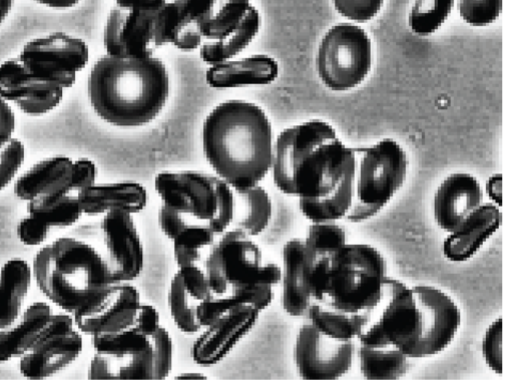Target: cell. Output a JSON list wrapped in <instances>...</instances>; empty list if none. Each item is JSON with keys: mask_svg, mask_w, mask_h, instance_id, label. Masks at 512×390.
<instances>
[{"mask_svg": "<svg viewBox=\"0 0 512 390\" xmlns=\"http://www.w3.org/2000/svg\"><path fill=\"white\" fill-rule=\"evenodd\" d=\"M32 269L34 282L44 296L72 315L113 283L105 256L74 237H60L42 247Z\"/></svg>", "mask_w": 512, "mask_h": 390, "instance_id": "obj_5", "label": "cell"}, {"mask_svg": "<svg viewBox=\"0 0 512 390\" xmlns=\"http://www.w3.org/2000/svg\"><path fill=\"white\" fill-rule=\"evenodd\" d=\"M234 216L229 229L241 231L253 238L262 234L273 217V202L268 191L261 184L234 188Z\"/></svg>", "mask_w": 512, "mask_h": 390, "instance_id": "obj_28", "label": "cell"}, {"mask_svg": "<svg viewBox=\"0 0 512 390\" xmlns=\"http://www.w3.org/2000/svg\"><path fill=\"white\" fill-rule=\"evenodd\" d=\"M219 177L201 171H164L155 178L162 204L210 227L218 208Z\"/></svg>", "mask_w": 512, "mask_h": 390, "instance_id": "obj_12", "label": "cell"}, {"mask_svg": "<svg viewBox=\"0 0 512 390\" xmlns=\"http://www.w3.org/2000/svg\"><path fill=\"white\" fill-rule=\"evenodd\" d=\"M274 135L265 111L254 103L218 105L203 125L204 155L217 175L236 189L261 184L271 172Z\"/></svg>", "mask_w": 512, "mask_h": 390, "instance_id": "obj_2", "label": "cell"}, {"mask_svg": "<svg viewBox=\"0 0 512 390\" xmlns=\"http://www.w3.org/2000/svg\"><path fill=\"white\" fill-rule=\"evenodd\" d=\"M485 191L490 202L496 206H502V175L495 174L486 182Z\"/></svg>", "mask_w": 512, "mask_h": 390, "instance_id": "obj_54", "label": "cell"}, {"mask_svg": "<svg viewBox=\"0 0 512 390\" xmlns=\"http://www.w3.org/2000/svg\"><path fill=\"white\" fill-rule=\"evenodd\" d=\"M305 275L313 303L350 314L372 308L388 276L377 248L349 242L313 260L305 257Z\"/></svg>", "mask_w": 512, "mask_h": 390, "instance_id": "obj_4", "label": "cell"}, {"mask_svg": "<svg viewBox=\"0 0 512 390\" xmlns=\"http://www.w3.org/2000/svg\"><path fill=\"white\" fill-rule=\"evenodd\" d=\"M35 2L52 9H70L77 6L81 0H35Z\"/></svg>", "mask_w": 512, "mask_h": 390, "instance_id": "obj_55", "label": "cell"}, {"mask_svg": "<svg viewBox=\"0 0 512 390\" xmlns=\"http://www.w3.org/2000/svg\"><path fill=\"white\" fill-rule=\"evenodd\" d=\"M199 303L188 293L176 272L169 286L168 307L174 324L181 332L193 335L202 330L197 315Z\"/></svg>", "mask_w": 512, "mask_h": 390, "instance_id": "obj_37", "label": "cell"}, {"mask_svg": "<svg viewBox=\"0 0 512 390\" xmlns=\"http://www.w3.org/2000/svg\"><path fill=\"white\" fill-rule=\"evenodd\" d=\"M51 228L40 219L28 214L17 225V236L22 244L29 247L42 246L49 238Z\"/></svg>", "mask_w": 512, "mask_h": 390, "instance_id": "obj_48", "label": "cell"}, {"mask_svg": "<svg viewBox=\"0 0 512 390\" xmlns=\"http://www.w3.org/2000/svg\"><path fill=\"white\" fill-rule=\"evenodd\" d=\"M243 304L235 300L215 299L212 297L200 301L197 315L202 329L228 318Z\"/></svg>", "mask_w": 512, "mask_h": 390, "instance_id": "obj_45", "label": "cell"}, {"mask_svg": "<svg viewBox=\"0 0 512 390\" xmlns=\"http://www.w3.org/2000/svg\"><path fill=\"white\" fill-rule=\"evenodd\" d=\"M275 187L298 199H324L353 181L354 152L321 120L284 130L274 143Z\"/></svg>", "mask_w": 512, "mask_h": 390, "instance_id": "obj_1", "label": "cell"}, {"mask_svg": "<svg viewBox=\"0 0 512 390\" xmlns=\"http://www.w3.org/2000/svg\"><path fill=\"white\" fill-rule=\"evenodd\" d=\"M177 380H204L208 379L207 375L199 371H186L175 377Z\"/></svg>", "mask_w": 512, "mask_h": 390, "instance_id": "obj_57", "label": "cell"}, {"mask_svg": "<svg viewBox=\"0 0 512 390\" xmlns=\"http://www.w3.org/2000/svg\"><path fill=\"white\" fill-rule=\"evenodd\" d=\"M261 311L243 304L228 318L203 328L194 341L191 356L201 367H211L223 361L256 326Z\"/></svg>", "mask_w": 512, "mask_h": 390, "instance_id": "obj_18", "label": "cell"}, {"mask_svg": "<svg viewBox=\"0 0 512 390\" xmlns=\"http://www.w3.org/2000/svg\"><path fill=\"white\" fill-rule=\"evenodd\" d=\"M281 271V301L284 311L292 317L306 319L313 301L306 284L303 238H293L285 243Z\"/></svg>", "mask_w": 512, "mask_h": 390, "instance_id": "obj_26", "label": "cell"}, {"mask_svg": "<svg viewBox=\"0 0 512 390\" xmlns=\"http://www.w3.org/2000/svg\"><path fill=\"white\" fill-rule=\"evenodd\" d=\"M73 166L74 161L65 156L41 161L17 180L15 195L28 203L42 197L73 194Z\"/></svg>", "mask_w": 512, "mask_h": 390, "instance_id": "obj_25", "label": "cell"}, {"mask_svg": "<svg viewBox=\"0 0 512 390\" xmlns=\"http://www.w3.org/2000/svg\"><path fill=\"white\" fill-rule=\"evenodd\" d=\"M302 215L311 223L344 221L353 204V181L324 199H298Z\"/></svg>", "mask_w": 512, "mask_h": 390, "instance_id": "obj_34", "label": "cell"}, {"mask_svg": "<svg viewBox=\"0 0 512 390\" xmlns=\"http://www.w3.org/2000/svg\"><path fill=\"white\" fill-rule=\"evenodd\" d=\"M278 75L279 66L275 59L257 54L210 66L205 77L212 89L229 90L267 86L274 83Z\"/></svg>", "mask_w": 512, "mask_h": 390, "instance_id": "obj_22", "label": "cell"}, {"mask_svg": "<svg viewBox=\"0 0 512 390\" xmlns=\"http://www.w3.org/2000/svg\"><path fill=\"white\" fill-rule=\"evenodd\" d=\"M482 357L496 374H502V318H496L486 329L481 342Z\"/></svg>", "mask_w": 512, "mask_h": 390, "instance_id": "obj_44", "label": "cell"}, {"mask_svg": "<svg viewBox=\"0 0 512 390\" xmlns=\"http://www.w3.org/2000/svg\"><path fill=\"white\" fill-rule=\"evenodd\" d=\"M360 372L369 380H397L405 376L410 358L394 346L356 347Z\"/></svg>", "mask_w": 512, "mask_h": 390, "instance_id": "obj_30", "label": "cell"}, {"mask_svg": "<svg viewBox=\"0 0 512 390\" xmlns=\"http://www.w3.org/2000/svg\"><path fill=\"white\" fill-rule=\"evenodd\" d=\"M106 261L113 282H133L145 267L144 243L134 215L111 211L101 222Z\"/></svg>", "mask_w": 512, "mask_h": 390, "instance_id": "obj_15", "label": "cell"}, {"mask_svg": "<svg viewBox=\"0 0 512 390\" xmlns=\"http://www.w3.org/2000/svg\"><path fill=\"white\" fill-rule=\"evenodd\" d=\"M411 287L421 312V334L409 358L438 355L457 335L462 322L461 310L453 298L439 288L430 285Z\"/></svg>", "mask_w": 512, "mask_h": 390, "instance_id": "obj_14", "label": "cell"}, {"mask_svg": "<svg viewBox=\"0 0 512 390\" xmlns=\"http://www.w3.org/2000/svg\"><path fill=\"white\" fill-rule=\"evenodd\" d=\"M89 379L152 380L153 348L124 355L95 352L88 368Z\"/></svg>", "mask_w": 512, "mask_h": 390, "instance_id": "obj_29", "label": "cell"}, {"mask_svg": "<svg viewBox=\"0 0 512 390\" xmlns=\"http://www.w3.org/2000/svg\"><path fill=\"white\" fill-rule=\"evenodd\" d=\"M51 305L37 301L28 306L11 326L0 329V363L20 359L41 338L54 315Z\"/></svg>", "mask_w": 512, "mask_h": 390, "instance_id": "obj_24", "label": "cell"}, {"mask_svg": "<svg viewBox=\"0 0 512 390\" xmlns=\"http://www.w3.org/2000/svg\"><path fill=\"white\" fill-rule=\"evenodd\" d=\"M336 12L357 24L373 20L382 10L384 0H332Z\"/></svg>", "mask_w": 512, "mask_h": 390, "instance_id": "obj_42", "label": "cell"}, {"mask_svg": "<svg viewBox=\"0 0 512 390\" xmlns=\"http://www.w3.org/2000/svg\"><path fill=\"white\" fill-rule=\"evenodd\" d=\"M88 91L96 114L108 124L143 127L154 122L166 107L170 74L165 63L155 56L106 55L92 69Z\"/></svg>", "mask_w": 512, "mask_h": 390, "instance_id": "obj_3", "label": "cell"}, {"mask_svg": "<svg viewBox=\"0 0 512 390\" xmlns=\"http://www.w3.org/2000/svg\"><path fill=\"white\" fill-rule=\"evenodd\" d=\"M14 0H0V25L4 23L12 11Z\"/></svg>", "mask_w": 512, "mask_h": 390, "instance_id": "obj_56", "label": "cell"}, {"mask_svg": "<svg viewBox=\"0 0 512 390\" xmlns=\"http://www.w3.org/2000/svg\"><path fill=\"white\" fill-rule=\"evenodd\" d=\"M27 211L51 229L69 228L84 215L76 194L35 199L28 202Z\"/></svg>", "mask_w": 512, "mask_h": 390, "instance_id": "obj_32", "label": "cell"}, {"mask_svg": "<svg viewBox=\"0 0 512 390\" xmlns=\"http://www.w3.org/2000/svg\"><path fill=\"white\" fill-rule=\"evenodd\" d=\"M261 29V16L254 8L239 29L227 38L203 44L200 48L202 61L213 66L236 59L255 40Z\"/></svg>", "mask_w": 512, "mask_h": 390, "instance_id": "obj_31", "label": "cell"}, {"mask_svg": "<svg viewBox=\"0 0 512 390\" xmlns=\"http://www.w3.org/2000/svg\"><path fill=\"white\" fill-rule=\"evenodd\" d=\"M264 263L263 251L253 237L233 229L217 235L203 264L210 297L243 303Z\"/></svg>", "mask_w": 512, "mask_h": 390, "instance_id": "obj_8", "label": "cell"}, {"mask_svg": "<svg viewBox=\"0 0 512 390\" xmlns=\"http://www.w3.org/2000/svg\"><path fill=\"white\" fill-rule=\"evenodd\" d=\"M303 239L307 260H313L348 242L346 231L338 222L311 223Z\"/></svg>", "mask_w": 512, "mask_h": 390, "instance_id": "obj_39", "label": "cell"}, {"mask_svg": "<svg viewBox=\"0 0 512 390\" xmlns=\"http://www.w3.org/2000/svg\"><path fill=\"white\" fill-rule=\"evenodd\" d=\"M484 202L481 184L467 173L449 175L433 198V217L442 231L452 233Z\"/></svg>", "mask_w": 512, "mask_h": 390, "instance_id": "obj_20", "label": "cell"}, {"mask_svg": "<svg viewBox=\"0 0 512 390\" xmlns=\"http://www.w3.org/2000/svg\"><path fill=\"white\" fill-rule=\"evenodd\" d=\"M218 196L217 213L211 223V229L217 235L230 228L235 206L234 188L221 178L218 183Z\"/></svg>", "mask_w": 512, "mask_h": 390, "instance_id": "obj_46", "label": "cell"}, {"mask_svg": "<svg viewBox=\"0 0 512 390\" xmlns=\"http://www.w3.org/2000/svg\"><path fill=\"white\" fill-rule=\"evenodd\" d=\"M84 215L104 216L119 210L136 215L148 205L149 194L140 183L124 181L95 184L78 193Z\"/></svg>", "mask_w": 512, "mask_h": 390, "instance_id": "obj_23", "label": "cell"}, {"mask_svg": "<svg viewBox=\"0 0 512 390\" xmlns=\"http://www.w3.org/2000/svg\"><path fill=\"white\" fill-rule=\"evenodd\" d=\"M455 0H415L408 17L410 30L417 36L434 34L449 18Z\"/></svg>", "mask_w": 512, "mask_h": 390, "instance_id": "obj_38", "label": "cell"}, {"mask_svg": "<svg viewBox=\"0 0 512 390\" xmlns=\"http://www.w3.org/2000/svg\"><path fill=\"white\" fill-rule=\"evenodd\" d=\"M83 335L72 314L54 313L38 342L19 359L21 374L29 380H45L62 372L83 353Z\"/></svg>", "mask_w": 512, "mask_h": 390, "instance_id": "obj_11", "label": "cell"}, {"mask_svg": "<svg viewBox=\"0 0 512 390\" xmlns=\"http://www.w3.org/2000/svg\"><path fill=\"white\" fill-rule=\"evenodd\" d=\"M306 320L327 336L340 341H356L364 322V313H344L314 302Z\"/></svg>", "mask_w": 512, "mask_h": 390, "instance_id": "obj_33", "label": "cell"}, {"mask_svg": "<svg viewBox=\"0 0 512 390\" xmlns=\"http://www.w3.org/2000/svg\"><path fill=\"white\" fill-rule=\"evenodd\" d=\"M178 274L188 293L198 301L210 297V288L203 265L188 264L178 268Z\"/></svg>", "mask_w": 512, "mask_h": 390, "instance_id": "obj_47", "label": "cell"}, {"mask_svg": "<svg viewBox=\"0 0 512 390\" xmlns=\"http://www.w3.org/2000/svg\"><path fill=\"white\" fill-rule=\"evenodd\" d=\"M91 338L95 352L109 355L138 353L152 346V336L135 320L117 332L99 334Z\"/></svg>", "mask_w": 512, "mask_h": 390, "instance_id": "obj_36", "label": "cell"}, {"mask_svg": "<svg viewBox=\"0 0 512 390\" xmlns=\"http://www.w3.org/2000/svg\"><path fill=\"white\" fill-rule=\"evenodd\" d=\"M158 224L162 233L171 241L186 228L200 226L190 217L170 209L163 204L158 212Z\"/></svg>", "mask_w": 512, "mask_h": 390, "instance_id": "obj_49", "label": "cell"}, {"mask_svg": "<svg viewBox=\"0 0 512 390\" xmlns=\"http://www.w3.org/2000/svg\"><path fill=\"white\" fill-rule=\"evenodd\" d=\"M501 224V208L491 202H483L457 230L448 233L442 244L444 257L453 263L470 260Z\"/></svg>", "mask_w": 512, "mask_h": 390, "instance_id": "obj_21", "label": "cell"}, {"mask_svg": "<svg viewBox=\"0 0 512 390\" xmlns=\"http://www.w3.org/2000/svg\"><path fill=\"white\" fill-rule=\"evenodd\" d=\"M372 66V45L360 27L343 23L332 27L321 41L317 71L334 92H347L364 82Z\"/></svg>", "mask_w": 512, "mask_h": 390, "instance_id": "obj_9", "label": "cell"}, {"mask_svg": "<svg viewBox=\"0 0 512 390\" xmlns=\"http://www.w3.org/2000/svg\"><path fill=\"white\" fill-rule=\"evenodd\" d=\"M33 282L32 264L25 259H10L0 268V329L22 315Z\"/></svg>", "mask_w": 512, "mask_h": 390, "instance_id": "obj_27", "label": "cell"}, {"mask_svg": "<svg viewBox=\"0 0 512 390\" xmlns=\"http://www.w3.org/2000/svg\"><path fill=\"white\" fill-rule=\"evenodd\" d=\"M158 11L127 10L115 6L104 32L107 55L124 58L154 56L160 49L156 28Z\"/></svg>", "mask_w": 512, "mask_h": 390, "instance_id": "obj_17", "label": "cell"}, {"mask_svg": "<svg viewBox=\"0 0 512 390\" xmlns=\"http://www.w3.org/2000/svg\"><path fill=\"white\" fill-rule=\"evenodd\" d=\"M355 356V341H340L327 336L308 320L299 328L293 358L302 379H339L350 371Z\"/></svg>", "mask_w": 512, "mask_h": 390, "instance_id": "obj_13", "label": "cell"}, {"mask_svg": "<svg viewBox=\"0 0 512 390\" xmlns=\"http://www.w3.org/2000/svg\"><path fill=\"white\" fill-rule=\"evenodd\" d=\"M503 0H458V12L469 26L482 28L496 22L502 13Z\"/></svg>", "mask_w": 512, "mask_h": 390, "instance_id": "obj_40", "label": "cell"}, {"mask_svg": "<svg viewBox=\"0 0 512 390\" xmlns=\"http://www.w3.org/2000/svg\"><path fill=\"white\" fill-rule=\"evenodd\" d=\"M142 303L141 293L133 282H113L73 317L84 335L113 333L133 323Z\"/></svg>", "mask_w": 512, "mask_h": 390, "instance_id": "obj_16", "label": "cell"}, {"mask_svg": "<svg viewBox=\"0 0 512 390\" xmlns=\"http://www.w3.org/2000/svg\"><path fill=\"white\" fill-rule=\"evenodd\" d=\"M18 59L39 81L69 89L88 65L90 51L83 40L55 33L28 43Z\"/></svg>", "mask_w": 512, "mask_h": 390, "instance_id": "obj_10", "label": "cell"}, {"mask_svg": "<svg viewBox=\"0 0 512 390\" xmlns=\"http://www.w3.org/2000/svg\"><path fill=\"white\" fill-rule=\"evenodd\" d=\"M154 379L168 378L174 366V341L169 330L162 326L152 336Z\"/></svg>", "mask_w": 512, "mask_h": 390, "instance_id": "obj_41", "label": "cell"}, {"mask_svg": "<svg viewBox=\"0 0 512 390\" xmlns=\"http://www.w3.org/2000/svg\"><path fill=\"white\" fill-rule=\"evenodd\" d=\"M353 204L345 220L361 223L379 214L405 183L408 159L392 139L353 148Z\"/></svg>", "mask_w": 512, "mask_h": 390, "instance_id": "obj_6", "label": "cell"}, {"mask_svg": "<svg viewBox=\"0 0 512 390\" xmlns=\"http://www.w3.org/2000/svg\"><path fill=\"white\" fill-rule=\"evenodd\" d=\"M116 6L127 10L158 11L170 0H115Z\"/></svg>", "mask_w": 512, "mask_h": 390, "instance_id": "obj_53", "label": "cell"}, {"mask_svg": "<svg viewBox=\"0 0 512 390\" xmlns=\"http://www.w3.org/2000/svg\"><path fill=\"white\" fill-rule=\"evenodd\" d=\"M98 168L89 159L74 161L71 176V192L78 195L79 192L97 183Z\"/></svg>", "mask_w": 512, "mask_h": 390, "instance_id": "obj_50", "label": "cell"}, {"mask_svg": "<svg viewBox=\"0 0 512 390\" xmlns=\"http://www.w3.org/2000/svg\"><path fill=\"white\" fill-rule=\"evenodd\" d=\"M15 130V114L6 100L0 97V148L6 146L13 139Z\"/></svg>", "mask_w": 512, "mask_h": 390, "instance_id": "obj_51", "label": "cell"}, {"mask_svg": "<svg viewBox=\"0 0 512 390\" xmlns=\"http://www.w3.org/2000/svg\"><path fill=\"white\" fill-rule=\"evenodd\" d=\"M26 150L18 139H12L0 148V191L6 189L15 179L25 161Z\"/></svg>", "mask_w": 512, "mask_h": 390, "instance_id": "obj_43", "label": "cell"}, {"mask_svg": "<svg viewBox=\"0 0 512 390\" xmlns=\"http://www.w3.org/2000/svg\"><path fill=\"white\" fill-rule=\"evenodd\" d=\"M65 89L44 83L33 77L12 59L0 66V97L15 103L24 113L32 116L45 115L57 108Z\"/></svg>", "mask_w": 512, "mask_h": 390, "instance_id": "obj_19", "label": "cell"}, {"mask_svg": "<svg viewBox=\"0 0 512 390\" xmlns=\"http://www.w3.org/2000/svg\"><path fill=\"white\" fill-rule=\"evenodd\" d=\"M217 234L204 226L188 227L173 241V254L177 267L201 264L206 261Z\"/></svg>", "mask_w": 512, "mask_h": 390, "instance_id": "obj_35", "label": "cell"}, {"mask_svg": "<svg viewBox=\"0 0 512 390\" xmlns=\"http://www.w3.org/2000/svg\"><path fill=\"white\" fill-rule=\"evenodd\" d=\"M420 334L421 312L412 287L387 276L378 301L364 313L358 343L394 346L409 357Z\"/></svg>", "mask_w": 512, "mask_h": 390, "instance_id": "obj_7", "label": "cell"}, {"mask_svg": "<svg viewBox=\"0 0 512 390\" xmlns=\"http://www.w3.org/2000/svg\"><path fill=\"white\" fill-rule=\"evenodd\" d=\"M135 321L151 336H153L162 325L158 309L152 304L145 302L142 303Z\"/></svg>", "mask_w": 512, "mask_h": 390, "instance_id": "obj_52", "label": "cell"}]
</instances>
